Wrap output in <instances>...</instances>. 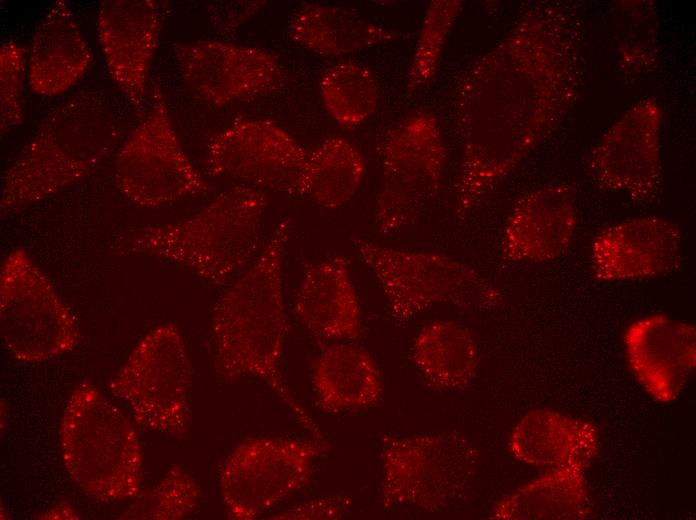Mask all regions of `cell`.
Wrapping results in <instances>:
<instances>
[{
	"mask_svg": "<svg viewBox=\"0 0 696 520\" xmlns=\"http://www.w3.org/2000/svg\"><path fill=\"white\" fill-rule=\"evenodd\" d=\"M576 32L553 6L529 9L461 80L463 156L455 214L465 218L550 132L579 80Z\"/></svg>",
	"mask_w": 696,
	"mask_h": 520,
	"instance_id": "6da1fadb",
	"label": "cell"
},
{
	"mask_svg": "<svg viewBox=\"0 0 696 520\" xmlns=\"http://www.w3.org/2000/svg\"><path fill=\"white\" fill-rule=\"evenodd\" d=\"M290 231L289 218L277 223L253 264L218 298L210 323L215 370L228 382L262 380L306 430L321 437L280 368L288 329L282 269Z\"/></svg>",
	"mask_w": 696,
	"mask_h": 520,
	"instance_id": "7a4b0ae2",
	"label": "cell"
},
{
	"mask_svg": "<svg viewBox=\"0 0 696 520\" xmlns=\"http://www.w3.org/2000/svg\"><path fill=\"white\" fill-rule=\"evenodd\" d=\"M119 129L104 96L81 91L51 110L2 178L1 215L80 181L109 154Z\"/></svg>",
	"mask_w": 696,
	"mask_h": 520,
	"instance_id": "3957f363",
	"label": "cell"
},
{
	"mask_svg": "<svg viewBox=\"0 0 696 520\" xmlns=\"http://www.w3.org/2000/svg\"><path fill=\"white\" fill-rule=\"evenodd\" d=\"M266 207L262 190L237 185L184 219L140 229L123 251L167 260L224 285L259 251Z\"/></svg>",
	"mask_w": 696,
	"mask_h": 520,
	"instance_id": "277c9868",
	"label": "cell"
},
{
	"mask_svg": "<svg viewBox=\"0 0 696 520\" xmlns=\"http://www.w3.org/2000/svg\"><path fill=\"white\" fill-rule=\"evenodd\" d=\"M63 462L77 486L103 503L137 497L143 453L126 415L93 384L83 381L64 407L59 430Z\"/></svg>",
	"mask_w": 696,
	"mask_h": 520,
	"instance_id": "5b68a950",
	"label": "cell"
},
{
	"mask_svg": "<svg viewBox=\"0 0 696 520\" xmlns=\"http://www.w3.org/2000/svg\"><path fill=\"white\" fill-rule=\"evenodd\" d=\"M352 243L380 283L395 323H407L439 303L490 309L502 300L475 268L443 253L392 248L364 238Z\"/></svg>",
	"mask_w": 696,
	"mask_h": 520,
	"instance_id": "8992f818",
	"label": "cell"
},
{
	"mask_svg": "<svg viewBox=\"0 0 696 520\" xmlns=\"http://www.w3.org/2000/svg\"><path fill=\"white\" fill-rule=\"evenodd\" d=\"M191 363L172 323L150 330L111 379L113 395L146 430L180 438L189 425Z\"/></svg>",
	"mask_w": 696,
	"mask_h": 520,
	"instance_id": "52a82bcc",
	"label": "cell"
},
{
	"mask_svg": "<svg viewBox=\"0 0 696 520\" xmlns=\"http://www.w3.org/2000/svg\"><path fill=\"white\" fill-rule=\"evenodd\" d=\"M381 443L384 507L441 512L466 490L475 452L459 433L384 435Z\"/></svg>",
	"mask_w": 696,
	"mask_h": 520,
	"instance_id": "ba28073f",
	"label": "cell"
},
{
	"mask_svg": "<svg viewBox=\"0 0 696 520\" xmlns=\"http://www.w3.org/2000/svg\"><path fill=\"white\" fill-rule=\"evenodd\" d=\"M0 334L5 349L23 363L62 355L80 339L70 310L21 248L9 252L1 266Z\"/></svg>",
	"mask_w": 696,
	"mask_h": 520,
	"instance_id": "9c48e42d",
	"label": "cell"
},
{
	"mask_svg": "<svg viewBox=\"0 0 696 520\" xmlns=\"http://www.w3.org/2000/svg\"><path fill=\"white\" fill-rule=\"evenodd\" d=\"M382 183L375 222L384 235L410 227L437 195L447 150L437 118L415 112L392 128L381 145Z\"/></svg>",
	"mask_w": 696,
	"mask_h": 520,
	"instance_id": "30bf717a",
	"label": "cell"
},
{
	"mask_svg": "<svg viewBox=\"0 0 696 520\" xmlns=\"http://www.w3.org/2000/svg\"><path fill=\"white\" fill-rule=\"evenodd\" d=\"M114 179L126 199L149 209L210 190L180 143L159 85L154 86L149 114L117 153Z\"/></svg>",
	"mask_w": 696,
	"mask_h": 520,
	"instance_id": "8fae6325",
	"label": "cell"
},
{
	"mask_svg": "<svg viewBox=\"0 0 696 520\" xmlns=\"http://www.w3.org/2000/svg\"><path fill=\"white\" fill-rule=\"evenodd\" d=\"M325 451L321 437L301 440L261 436L237 444L219 470L227 516L254 520L304 487Z\"/></svg>",
	"mask_w": 696,
	"mask_h": 520,
	"instance_id": "7c38bea8",
	"label": "cell"
},
{
	"mask_svg": "<svg viewBox=\"0 0 696 520\" xmlns=\"http://www.w3.org/2000/svg\"><path fill=\"white\" fill-rule=\"evenodd\" d=\"M309 152L285 129L263 119H237L214 134L205 168L259 190L306 197Z\"/></svg>",
	"mask_w": 696,
	"mask_h": 520,
	"instance_id": "4fadbf2b",
	"label": "cell"
},
{
	"mask_svg": "<svg viewBox=\"0 0 696 520\" xmlns=\"http://www.w3.org/2000/svg\"><path fill=\"white\" fill-rule=\"evenodd\" d=\"M661 110L653 99L634 105L592 151L589 174L606 191L651 197L660 175Z\"/></svg>",
	"mask_w": 696,
	"mask_h": 520,
	"instance_id": "5bb4252c",
	"label": "cell"
},
{
	"mask_svg": "<svg viewBox=\"0 0 696 520\" xmlns=\"http://www.w3.org/2000/svg\"><path fill=\"white\" fill-rule=\"evenodd\" d=\"M174 53L188 87L217 106L262 95L279 75L277 59L258 47L197 40L176 44Z\"/></svg>",
	"mask_w": 696,
	"mask_h": 520,
	"instance_id": "9a60e30c",
	"label": "cell"
},
{
	"mask_svg": "<svg viewBox=\"0 0 696 520\" xmlns=\"http://www.w3.org/2000/svg\"><path fill=\"white\" fill-rule=\"evenodd\" d=\"M162 25L155 0H104L97 31L109 73L135 109H141Z\"/></svg>",
	"mask_w": 696,
	"mask_h": 520,
	"instance_id": "2e32d148",
	"label": "cell"
},
{
	"mask_svg": "<svg viewBox=\"0 0 696 520\" xmlns=\"http://www.w3.org/2000/svg\"><path fill=\"white\" fill-rule=\"evenodd\" d=\"M682 233L658 216L634 218L601 230L591 245L593 276L604 282L664 275L680 261Z\"/></svg>",
	"mask_w": 696,
	"mask_h": 520,
	"instance_id": "e0dca14e",
	"label": "cell"
},
{
	"mask_svg": "<svg viewBox=\"0 0 696 520\" xmlns=\"http://www.w3.org/2000/svg\"><path fill=\"white\" fill-rule=\"evenodd\" d=\"M624 346L633 374L659 402L675 400L696 365L695 327L663 314L632 322Z\"/></svg>",
	"mask_w": 696,
	"mask_h": 520,
	"instance_id": "ac0fdd59",
	"label": "cell"
},
{
	"mask_svg": "<svg viewBox=\"0 0 696 520\" xmlns=\"http://www.w3.org/2000/svg\"><path fill=\"white\" fill-rule=\"evenodd\" d=\"M576 193L550 184L520 198L504 225L501 255L508 262H547L569 247L576 227Z\"/></svg>",
	"mask_w": 696,
	"mask_h": 520,
	"instance_id": "d6986e66",
	"label": "cell"
},
{
	"mask_svg": "<svg viewBox=\"0 0 696 520\" xmlns=\"http://www.w3.org/2000/svg\"><path fill=\"white\" fill-rule=\"evenodd\" d=\"M294 312L317 337L353 340L361 336L360 303L346 257L330 256L306 268Z\"/></svg>",
	"mask_w": 696,
	"mask_h": 520,
	"instance_id": "ffe728a7",
	"label": "cell"
},
{
	"mask_svg": "<svg viewBox=\"0 0 696 520\" xmlns=\"http://www.w3.org/2000/svg\"><path fill=\"white\" fill-rule=\"evenodd\" d=\"M91 62V51L69 5L54 2L30 46L27 67L32 91L47 97L63 94L86 74Z\"/></svg>",
	"mask_w": 696,
	"mask_h": 520,
	"instance_id": "44dd1931",
	"label": "cell"
},
{
	"mask_svg": "<svg viewBox=\"0 0 696 520\" xmlns=\"http://www.w3.org/2000/svg\"><path fill=\"white\" fill-rule=\"evenodd\" d=\"M520 462L549 468L587 466L598 450L595 427L549 410L528 412L514 426L508 441Z\"/></svg>",
	"mask_w": 696,
	"mask_h": 520,
	"instance_id": "7402d4cb",
	"label": "cell"
},
{
	"mask_svg": "<svg viewBox=\"0 0 696 520\" xmlns=\"http://www.w3.org/2000/svg\"><path fill=\"white\" fill-rule=\"evenodd\" d=\"M312 387L319 406L330 412L371 407L382 393L381 376L372 356L344 343L321 350L313 364Z\"/></svg>",
	"mask_w": 696,
	"mask_h": 520,
	"instance_id": "603a6c76",
	"label": "cell"
},
{
	"mask_svg": "<svg viewBox=\"0 0 696 520\" xmlns=\"http://www.w3.org/2000/svg\"><path fill=\"white\" fill-rule=\"evenodd\" d=\"M287 34L296 44L327 57L373 47L400 36L356 12L321 4L298 9L289 20Z\"/></svg>",
	"mask_w": 696,
	"mask_h": 520,
	"instance_id": "cb8c5ba5",
	"label": "cell"
},
{
	"mask_svg": "<svg viewBox=\"0 0 696 520\" xmlns=\"http://www.w3.org/2000/svg\"><path fill=\"white\" fill-rule=\"evenodd\" d=\"M585 466L551 468L501 499L492 519H583L589 515Z\"/></svg>",
	"mask_w": 696,
	"mask_h": 520,
	"instance_id": "d4e9b609",
	"label": "cell"
},
{
	"mask_svg": "<svg viewBox=\"0 0 696 520\" xmlns=\"http://www.w3.org/2000/svg\"><path fill=\"white\" fill-rule=\"evenodd\" d=\"M412 357L422 377L442 390L466 387L478 366V351L470 331L454 321L437 320L416 336Z\"/></svg>",
	"mask_w": 696,
	"mask_h": 520,
	"instance_id": "484cf974",
	"label": "cell"
},
{
	"mask_svg": "<svg viewBox=\"0 0 696 520\" xmlns=\"http://www.w3.org/2000/svg\"><path fill=\"white\" fill-rule=\"evenodd\" d=\"M364 155L350 140L330 136L309 152L306 196L326 209H337L355 195L366 175Z\"/></svg>",
	"mask_w": 696,
	"mask_h": 520,
	"instance_id": "4316f807",
	"label": "cell"
},
{
	"mask_svg": "<svg viewBox=\"0 0 696 520\" xmlns=\"http://www.w3.org/2000/svg\"><path fill=\"white\" fill-rule=\"evenodd\" d=\"M319 89L326 111L344 128L362 125L378 107L377 80L368 67L357 62L331 65L323 73Z\"/></svg>",
	"mask_w": 696,
	"mask_h": 520,
	"instance_id": "83f0119b",
	"label": "cell"
},
{
	"mask_svg": "<svg viewBox=\"0 0 696 520\" xmlns=\"http://www.w3.org/2000/svg\"><path fill=\"white\" fill-rule=\"evenodd\" d=\"M201 489L195 478L180 465H172L153 487L141 492L119 518L179 520L198 507Z\"/></svg>",
	"mask_w": 696,
	"mask_h": 520,
	"instance_id": "f1b7e54d",
	"label": "cell"
},
{
	"mask_svg": "<svg viewBox=\"0 0 696 520\" xmlns=\"http://www.w3.org/2000/svg\"><path fill=\"white\" fill-rule=\"evenodd\" d=\"M462 6L459 0H434L428 5L408 72V91L421 90L434 80L444 45Z\"/></svg>",
	"mask_w": 696,
	"mask_h": 520,
	"instance_id": "f546056e",
	"label": "cell"
},
{
	"mask_svg": "<svg viewBox=\"0 0 696 520\" xmlns=\"http://www.w3.org/2000/svg\"><path fill=\"white\" fill-rule=\"evenodd\" d=\"M26 52L12 40L0 48V129L7 133L24 119Z\"/></svg>",
	"mask_w": 696,
	"mask_h": 520,
	"instance_id": "4dcf8cb0",
	"label": "cell"
},
{
	"mask_svg": "<svg viewBox=\"0 0 696 520\" xmlns=\"http://www.w3.org/2000/svg\"><path fill=\"white\" fill-rule=\"evenodd\" d=\"M351 500L344 495H331L306 500L300 504L276 512L270 519L317 520L341 519L349 511Z\"/></svg>",
	"mask_w": 696,
	"mask_h": 520,
	"instance_id": "1f68e13d",
	"label": "cell"
},
{
	"mask_svg": "<svg viewBox=\"0 0 696 520\" xmlns=\"http://www.w3.org/2000/svg\"><path fill=\"white\" fill-rule=\"evenodd\" d=\"M264 1H234L213 3L209 11L213 29L220 34L239 27L263 5Z\"/></svg>",
	"mask_w": 696,
	"mask_h": 520,
	"instance_id": "d6a6232c",
	"label": "cell"
},
{
	"mask_svg": "<svg viewBox=\"0 0 696 520\" xmlns=\"http://www.w3.org/2000/svg\"><path fill=\"white\" fill-rule=\"evenodd\" d=\"M38 519H79L74 508L66 502L58 503L40 514Z\"/></svg>",
	"mask_w": 696,
	"mask_h": 520,
	"instance_id": "836d02e7",
	"label": "cell"
}]
</instances>
